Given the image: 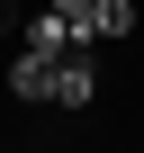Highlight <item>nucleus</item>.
<instances>
[{
    "instance_id": "1",
    "label": "nucleus",
    "mask_w": 144,
    "mask_h": 153,
    "mask_svg": "<svg viewBox=\"0 0 144 153\" xmlns=\"http://www.w3.org/2000/svg\"><path fill=\"white\" fill-rule=\"evenodd\" d=\"M54 63H63V54H45V45H18L9 63H0V81H9L18 108H54Z\"/></svg>"
},
{
    "instance_id": "2",
    "label": "nucleus",
    "mask_w": 144,
    "mask_h": 153,
    "mask_svg": "<svg viewBox=\"0 0 144 153\" xmlns=\"http://www.w3.org/2000/svg\"><path fill=\"white\" fill-rule=\"evenodd\" d=\"M54 108H99V63H90V45H63V63H54Z\"/></svg>"
},
{
    "instance_id": "3",
    "label": "nucleus",
    "mask_w": 144,
    "mask_h": 153,
    "mask_svg": "<svg viewBox=\"0 0 144 153\" xmlns=\"http://www.w3.org/2000/svg\"><path fill=\"white\" fill-rule=\"evenodd\" d=\"M45 9L72 27V45H99V0H45Z\"/></svg>"
},
{
    "instance_id": "4",
    "label": "nucleus",
    "mask_w": 144,
    "mask_h": 153,
    "mask_svg": "<svg viewBox=\"0 0 144 153\" xmlns=\"http://www.w3.org/2000/svg\"><path fill=\"white\" fill-rule=\"evenodd\" d=\"M18 45H45V54H63V45H72V27H63L54 9H36V18L18 27Z\"/></svg>"
},
{
    "instance_id": "5",
    "label": "nucleus",
    "mask_w": 144,
    "mask_h": 153,
    "mask_svg": "<svg viewBox=\"0 0 144 153\" xmlns=\"http://www.w3.org/2000/svg\"><path fill=\"white\" fill-rule=\"evenodd\" d=\"M135 36V0H99V45H126Z\"/></svg>"
}]
</instances>
